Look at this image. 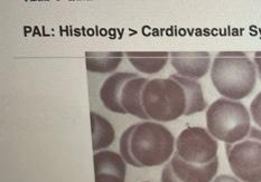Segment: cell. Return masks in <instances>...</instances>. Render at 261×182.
Wrapping results in <instances>:
<instances>
[{"label":"cell","mask_w":261,"mask_h":182,"mask_svg":"<svg viewBox=\"0 0 261 182\" xmlns=\"http://www.w3.org/2000/svg\"><path fill=\"white\" fill-rule=\"evenodd\" d=\"M146 120L172 122L206 109L201 84L179 75L149 79L141 93Z\"/></svg>","instance_id":"obj_1"},{"label":"cell","mask_w":261,"mask_h":182,"mask_svg":"<svg viewBox=\"0 0 261 182\" xmlns=\"http://www.w3.org/2000/svg\"><path fill=\"white\" fill-rule=\"evenodd\" d=\"M175 139L166 127L157 122L130 125L120 136L119 149L126 163L135 168L165 164L173 156Z\"/></svg>","instance_id":"obj_2"},{"label":"cell","mask_w":261,"mask_h":182,"mask_svg":"<svg viewBox=\"0 0 261 182\" xmlns=\"http://www.w3.org/2000/svg\"><path fill=\"white\" fill-rule=\"evenodd\" d=\"M211 79L225 99L240 101L256 86L257 68L246 53L221 52L213 60Z\"/></svg>","instance_id":"obj_3"},{"label":"cell","mask_w":261,"mask_h":182,"mask_svg":"<svg viewBox=\"0 0 261 182\" xmlns=\"http://www.w3.org/2000/svg\"><path fill=\"white\" fill-rule=\"evenodd\" d=\"M149 79L136 73L118 72L102 84L100 100L106 109L119 114H130L146 120L141 106V93Z\"/></svg>","instance_id":"obj_4"},{"label":"cell","mask_w":261,"mask_h":182,"mask_svg":"<svg viewBox=\"0 0 261 182\" xmlns=\"http://www.w3.org/2000/svg\"><path fill=\"white\" fill-rule=\"evenodd\" d=\"M206 127L213 138L226 144L237 143L250 132V114L241 102L218 99L206 111Z\"/></svg>","instance_id":"obj_5"},{"label":"cell","mask_w":261,"mask_h":182,"mask_svg":"<svg viewBox=\"0 0 261 182\" xmlns=\"http://www.w3.org/2000/svg\"><path fill=\"white\" fill-rule=\"evenodd\" d=\"M232 172L243 182H261V130L252 128L245 139L225 145Z\"/></svg>","instance_id":"obj_6"},{"label":"cell","mask_w":261,"mask_h":182,"mask_svg":"<svg viewBox=\"0 0 261 182\" xmlns=\"http://www.w3.org/2000/svg\"><path fill=\"white\" fill-rule=\"evenodd\" d=\"M218 142L203 128H187L176 140V155L193 164H207L218 158Z\"/></svg>","instance_id":"obj_7"},{"label":"cell","mask_w":261,"mask_h":182,"mask_svg":"<svg viewBox=\"0 0 261 182\" xmlns=\"http://www.w3.org/2000/svg\"><path fill=\"white\" fill-rule=\"evenodd\" d=\"M218 168V158L207 164H193L175 153L163 169L161 182H212Z\"/></svg>","instance_id":"obj_8"},{"label":"cell","mask_w":261,"mask_h":182,"mask_svg":"<svg viewBox=\"0 0 261 182\" xmlns=\"http://www.w3.org/2000/svg\"><path fill=\"white\" fill-rule=\"evenodd\" d=\"M171 64L179 76L191 79H200L211 64V56L207 52H172Z\"/></svg>","instance_id":"obj_9"},{"label":"cell","mask_w":261,"mask_h":182,"mask_svg":"<svg viewBox=\"0 0 261 182\" xmlns=\"http://www.w3.org/2000/svg\"><path fill=\"white\" fill-rule=\"evenodd\" d=\"M95 182H124L127 164L121 155L113 151L94 152Z\"/></svg>","instance_id":"obj_10"},{"label":"cell","mask_w":261,"mask_h":182,"mask_svg":"<svg viewBox=\"0 0 261 182\" xmlns=\"http://www.w3.org/2000/svg\"><path fill=\"white\" fill-rule=\"evenodd\" d=\"M126 56L136 70L144 74L160 73L168 62L167 52H127Z\"/></svg>","instance_id":"obj_11"},{"label":"cell","mask_w":261,"mask_h":182,"mask_svg":"<svg viewBox=\"0 0 261 182\" xmlns=\"http://www.w3.org/2000/svg\"><path fill=\"white\" fill-rule=\"evenodd\" d=\"M91 131H92V147L94 152H99L109 147L116 138L112 124L95 112L90 113Z\"/></svg>","instance_id":"obj_12"},{"label":"cell","mask_w":261,"mask_h":182,"mask_svg":"<svg viewBox=\"0 0 261 182\" xmlns=\"http://www.w3.org/2000/svg\"><path fill=\"white\" fill-rule=\"evenodd\" d=\"M122 57V52H87V70L96 74L112 73L121 64Z\"/></svg>","instance_id":"obj_13"},{"label":"cell","mask_w":261,"mask_h":182,"mask_svg":"<svg viewBox=\"0 0 261 182\" xmlns=\"http://www.w3.org/2000/svg\"><path fill=\"white\" fill-rule=\"evenodd\" d=\"M250 112L252 120L261 129V92L253 99L250 104Z\"/></svg>","instance_id":"obj_14"},{"label":"cell","mask_w":261,"mask_h":182,"mask_svg":"<svg viewBox=\"0 0 261 182\" xmlns=\"http://www.w3.org/2000/svg\"><path fill=\"white\" fill-rule=\"evenodd\" d=\"M212 182H240V180L234 177H231V175L228 174H222L215 178Z\"/></svg>","instance_id":"obj_15"},{"label":"cell","mask_w":261,"mask_h":182,"mask_svg":"<svg viewBox=\"0 0 261 182\" xmlns=\"http://www.w3.org/2000/svg\"><path fill=\"white\" fill-rule=\"evenodd\" d=\"M253 63L256 65V68L258 71V75L261 79V52H256L254 53V58H253Z\"/></svg>","instance_id":"obj_16"},{"label":"cell","mask_w":261,"mask_h":182,"mask_svg":"<svg viewBox=\"0 0 261 182\" xmlns=\"http://www.w3.org/2000/svg\"><path fill=\"white\" fill-rule=\"evenodd\" d=\"M144 182H149V181H144Z\"/></svg>","instance_id":"obj_17"}]
</instances>
